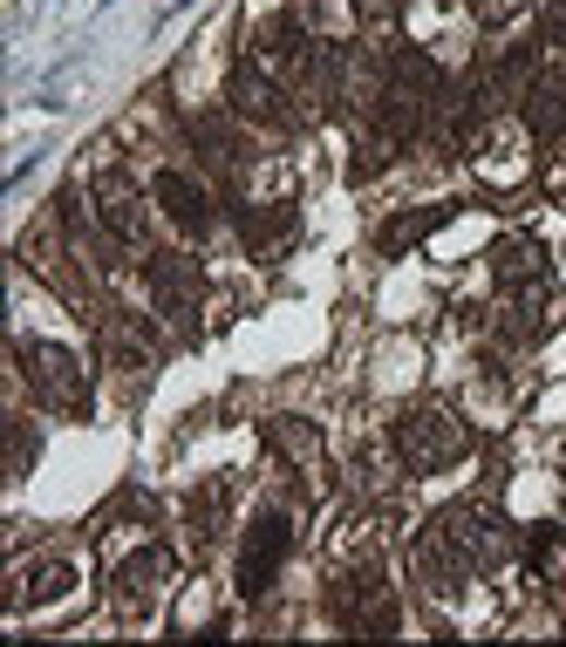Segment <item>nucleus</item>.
<instances>
[{
    "label": "nucleus",
    "mask_w": 566,
    "mask_h": 647,
    "mask_svg": "<svg viewBox=\"0 0 566 647\" xmlns=\"http://www.w3.org/2000/svg\"><path fill=\"white\" fill-rule=\"evenodd\" d=\"M287 546H294V532H287V518H280V511L253 518L246 552H239V593H246V600H260V593L273 586V573L287 565Z\"/></svg>",
    "instance_id": "1"
},
{
    "label": "nucleus",
    "mask_w": 566,
    "mask_h": 647,
    "mask_svg": "<svg viewBox=\"0 0 566 647\" xmlns=\"http://www.w3.org/2000/svg\"><path fill=\"white\" fill-rule=\"evenodd\" d=\"M423 232H430V212H409V219H390V232H382V252H403V246H417L423 239Z\"/></svg>",
    "instance_id": "9"
},
{
    "label": "nucleus",
    "mask_w": 566,
    "mask_h": 647,
    "mask_svg": "<svg viewBox=\"0 0 566 647\" xmlns=\"http://www.w3.org/2000/svg\"><path fill=\"white\" fill-rule=\"evenodd\" d=\"M546 28H553V35H566V0H553V14H546Z\"/></svg>",
    "instance_id": "10"
},
{
    "label": "nucleus",
    "mask_w": 566,
    "mask_h": 647,
    "mask_svg": "<svg viewBox=\"0 0 566 647\" xmlns=\"http://www.w3.org/2000/svg\"><path fill=\"white\" fill-rule=\"evenodd\" d=\"M158 198H164V212L185 225V232H205V212H212V204H205V191L192 185L185 171H164V177H158Z\"/></svg>",
    "instance_id": "5"
},
{
    "label": "nucleus",
    "mask_w": 566,
    "mask_h": 647,
    "mask_svg": "<svg viewBox=\"0 0 566 647\" xmlns=\"http://www.w3.org/2000/svg\"><path fill=\"white\" fill-rule=\"evenodd\" d=\"M246 246H253V252L294 246V212H287V204H273V212H246Z\"/></svg>",
    "instance_id": "7"
},
{
    "label": "nucleus",
    "mask_w": 566,
    "mask_h": 647,
    "mask_svg": "<svg viewBox=\"0 0 566 647\" xmlns=\"http://www.w3.org/2000/svg\"><path fill=\"white\" fill-rule=\"evenodd\" d=\"M403 457L417 463V471H444V463L465 457V430H457L444 409H417V416L403 423Z\"/></svg>",
    "instance_id": "2"
},
{
    "label": "nucleus",
    "mask_w": 566,
    "mask_h": 647,
    "mask_svg": "<svg viewBox=\"0 0 566 647\" xmlns=\"http://www.w3.org/2000/svg\"><path fill=\"white\" fill-rule=\"evenodd\" d=\"M150 294H158V307L177 327H192V314H198V266L177 259V252H158L150 259Z\"/></svg>",
    "instance_id": "4"
},
{
    "label": "nucleus",
    "mask_w": 566,
    "mask_h": 647,
    "mask_svg": "<svg viewBox=\"0 0 566 647\" xmlns=\"http://www.w3.org/2000/svg\"><path fill=\"white\" fill-rule=\"evenodd\" d=\"M526 116H532V129H546V137H553V129H566V83H559V75H546V83L532 89Z\"/></svg>",
    "instance_id": "8"
},
{
    "label": "nucleus",
    "mask_w": 566,
    "mask_h": 647,
    "mask_svg": "<svg viewBox=\"0 0 566 647\" xmlns=\"http://www.w3.org/2000/svg\"><path fill=\"white\" fill-rule=\"evenodd\" d=\"M526 565H532L546 586L566 580V532H559V525H532V532H526Z\"/></svg>",
    "instance_id": "6"
},
{
    "label": "nucleus",
    "mask_w": 566,
    "mask_h": 647,
    "mask_svg": "<svg viewBox=\"0 0 566 647\" xmlns=\"http://www.w3.org/2000/svg\"><path fill=\"white\" fill-rule=\"evenodd\" d=\"M21 369L35 375V388L48 402H62L69 416H83V375H75V361L62 354V348H48V341H28L21 348Z\"/></svg>",
    "instance_id": "3"
}]
</instances>
